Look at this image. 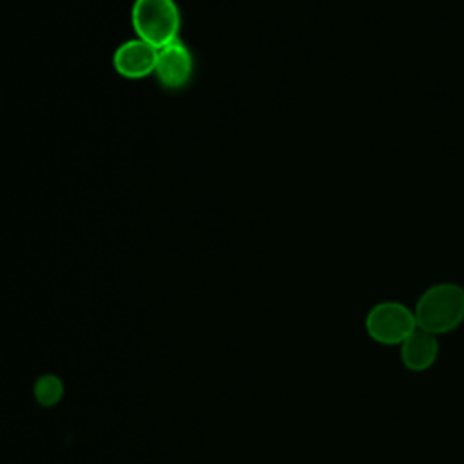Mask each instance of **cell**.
I'll use <instances>...</instances> for the list:
<instances>
[{"instance_id": "cell-1", "label": "cell", "mask_w": 464, "mask_h": 464, "mask_svg": "<svg viewBox=\"0 0 464 464\" xmlns=\"http://www.w3.org/2000/svg\"><path fill=\"white\" fill-rule=\"evenodd\" d=\"M413 314L417 328L433 335L450 334L464 321V288L457 283H437L422 292Z\"/></svg>"}, {"instance_id": "cell-2", "label": "cell", "mask_w": 464, "mask_h": 464, "mask_svg": "<svg viewBox=\"0 0 464 464\" xmlns=\"http://www.w3.org/2000/svg\"><path fill=\"white\" fill-rule=\"evenodd\" d=\"M130 18L138 38L154 49L178 40L181 16L174 0H136Z\"/></svg>"}, {"instance_id": "cell-3", "label": "cell", "mask_w": 464, "mask_h": 464, "mask_svg": "<svg viewBox=\"0 0 464 464\" xmlns=\"http://www.w3.org/2000/svg\"><path fill=\"white\" fill-rule=\"evenodd\" d=\"M368 335L381 344H401L415 328V314L399 301H381L373 304L364 319Z\"/></svg>"}, {"instance_id": "cell-4", "label": "cell", "mask_w": 464, "mask_h": 464, "mask_svg": "<svg viewBox=\"0 0 464 464\" xmlns=\"http://www.w3.org/2000/svg\"><path fill=\"white\" fill-rule=\"evenodd\" d=\"M194 62L190 51L181 42H172L158 49L156 58V78L165 89H181L192 76Z\"/></svg>"}, {"instance_id": "cell-5", "label": "cell", "mask_w": 464, "mask_h": 464, "mask_svg": "<svg viewBox=\"0 0 464 464\" xmlns=\"http://www.w3.org/2000/svg\"><path fill=\"white\" fill-rule=\"evenodd\" d=\"M156 58H158V49L136 38V40H127L114 51L112 63L121 76L130 80H140L154 72Z\"/></svg>"}, {"instance_id": "cell-6", "label": "cell", "mask_w": 464, "mask_h": 464, "mask_svg": "<svg viewBox=\"0 0 464 464\" xmlns=\"http://www.w3.org/2000/svg\"><path fill=\"white\" fill-rule=\"evenodd\" d=\"M401 361L411 372H424L437 361L439 341L437 335L415 328L401 344Z\"/></svg>"}, {"instance_id": "cell-7", "label": "cell", "mask_w": 464, "mask_h": 464, "mask_svg": "<svg viewBox=\"0 0 464 464\" xmlns=\"http://www.w3.org/2000/svg\"><path fill=\"white\" fill-rule=\"evenodd\" d=\"M34 395L42 404L51 406L62 397V382L56 377H42L36 382Z\"/></svg>"}]
</instances>
